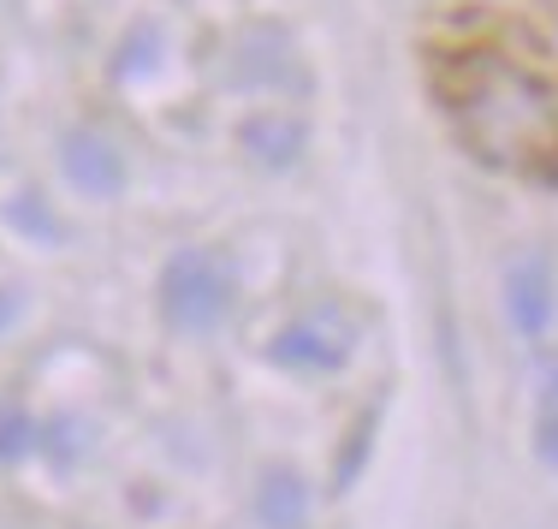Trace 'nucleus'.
I'll return each instance as SVG.
<instances>
[{"instance_id": "nucleus-3", "label": "nucleus", "mask_w": 558, "mask_h": 529, "mask_svg": "<svg viewBox=\"0 0 558 529\" xmlns=\"http://www.w3.org/2000/svg\"><path fill=\"white\" fill-rule=\"evenodd\" d=\"M344 357H351V322H344L339 310H315V315H303V322L279 327V339H274V363L310 369V375L339 369Z\"/></svg>"}, {"instance_id": "nucleus-6", "label": "nucleus", "mask_w": 558, "mask_h": 529, "mask_svg": "<svg viewBox=\"0 0 558 529\" xmlns=\"http://www.w3.org/2000/svg\"><path fill=\"white\" fill-rule=\"evenodd\" d=\"M256 518L268 524V529H303V518H310V488H303L291 470L262 476V488H256Z\"/></svg>"}, {"instance_id": "nucleus-1", "label": "nucleus", "mask_w": 558, "mask_h": 529, "mask_svg": "<svg viewBox=\"0 0 558 529\" xmlns=\"http://www.w3.org/2000/svg\"><path fill=\"white\" fill-rule=\"evenodd\" d=\"M440 101L458 143L499 173H541L558 155V89L511 55L470 48L446 60Z\"/></svg>"}, {"instance_id": "nucleus-11", "label": "nucleus", "mask_w": 558, "mask_h": 529, "mask_svg": "<svg viewBox=\"0 0 558 529\" xmlns=\"http://www.w3.org/2000/svg\"><path fill=\"white\" fill-rule=\"evenodd\" d=\"M12 315H19V298H12V292H0V327H7Z\"/></svg>"}, {"instance_id": "nucleus-8", "label": "nucleus", "mask_w": 558, "mask_h": 529, "mask_svg": "<svg viewBox=\"0 0 558 529\" xmlns=\"http://www.w3.org/2000/svg\"><path fill=\"white\" fill-rule=\"evenodd\" d=\"M535 453L558 470V369L541 381V405H535Z\"/></svg>"}, {"instance_id": "nucleus-2", "label": "nucleus", "mask_w": 558, "mask_h": 529, "mask_svg": "<svg viewBox=\"0 0 558 529\" xmlns=\"http://www.w3.org/2000/svg\"><path fill=\"white\" fill-rule=\"evenodd\" d=\"M238 280L220 250H179L161 274V310L179 334H208L232 315Z\"/></svg>"}, {"instance_id": "nucleus-5", "label": "nucleus", "mask_w": 558, "mask_h": 529, "mask_svg": "<svg viewBox=\"0 0 558 529\" xmlns=\"http://www.w3.org/2000/svg\"><path fill=\"white\" fill-rule=\"evenodd\" d=\"M60 167L84 196H119L125 191V155H119L101 131H72V137L60 143Z\"/></svg>"}, {"instance_id": "nucleus-9", "label": "nucleus", "mask_w": 558, "mask_h": 529, "mask_svg": "<svg viewBox=\"0 0 558 529\" xmlns=\"http://www.w3.org/2000/svg\"><path fill=\"white\" fill-rule=\"evenodd\" d=\"M12 220H19V227H31V232H43V238H60V220L48 215V208L36 203V196H24V203H12Z\"/></svg>"}, {"instance_id": "nucleus-10", "label": "nucleus", "mask_w": 558, "mask_h": 529, "mask_svg": "<svg viewBox=\"0 0 558 529\" xmlns=\"http://www.w3.org/2000/svg\"><path fill=\"white\" fill-rule=\"evenodd\" d=\"M24 453H31V422L0 417V458H24Z\"/></svg>"}, {"instance_id": "nucleus-4", "label": "nucleus", "mask_w": 558, "mask_h": 529, "mask_svg": "<svg viewBox=\"0 0 558 529\" xmlns=\"http://www.w3.org/2000/svg\"><path fill=\"white\" fill-rule=\"evenodd\" d=\"M505 310H511L523 339H541L553 327V262L547 256H517L505 268Z\"/></svg>"}, {"instance_id": "nucleus-7", "label": "nucleus", "mask_w": 558, "mask_h": 529, "mask_svg": "<svg viewBox=\"0 0 558 529\" xmlns=\"http://www.w3.org/2000/svg\"><path fill=\"white\" fill-rule=\"evenodd\" d=\"M244 143H250V149H256L268 167H286L291 155H298L303 131L291 125V119H256V125H244Z\"/></svg>"}]
</instances>
